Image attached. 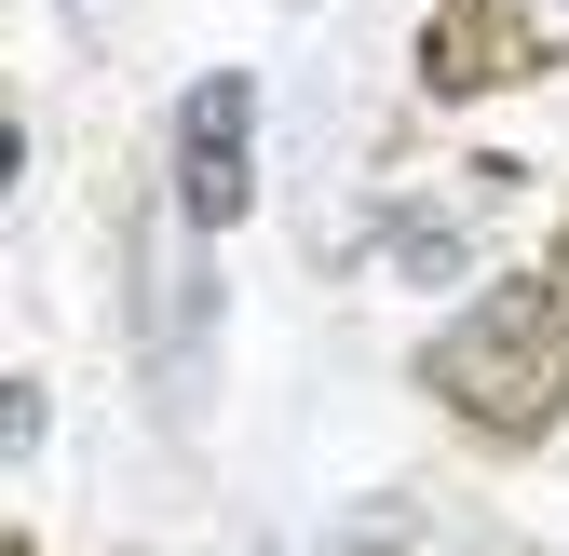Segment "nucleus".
<instances>
[{
    "label": "nucleus",
    "instance_id": "obj_1",
    "mask_svg": "<svg viewBox=\"0 0 569 556\" xmlns=\"http://www.w3.org/2000/svg\"><path fill=\"white\" fill-rule=\"evenodd\" d=\"M435 394L488 435H542L569 394V299L556 286H488L448 339H435Z\"/></svg>",
    "mask_w": 569,
    "mask_h": 556
},
{
    "label": "nucleus",
    "instance_id": "obj_2",
    "mask_svg": "<svg viewBox=\"0 0 569 556\" xmlns=\"http://www.w3.org/2000/svg\"><path fill=\"white\" fill-rule=\"evenodd\" d=\"M244 136H258V82H244V68L190 82V109H177V218L190 231H244V203H258Z\"/></svg>",
    "mask_w": 569,
    "mask_h": 556
},
{
    "label": "nucleus",
    "instance_id": "obj_3",
    "mask_svg": "<svg viewBox=\"0 0 569 556\" xmlns=\"http://www.w3.org/2000/svg\"><path fill=\"white\" fill-rule=\"evenodd\" d=\"M393 271L448 286V271H461V231H448V218H393Z\"/></svg>",
    "mask_w": 569,
    "mask_h": 556
},
{
    "label": "nucleus",
    "instance_id": "obj_4",
    "mask_svg": "<svg viewBox=\"0 0 569 556\" xmlns=\"http://www.w3.org/2000/svg\"><path fill=\"white\" fill-rule=\"evenodd\" d=\"M393 543H407V503H367V516L339 529V556H393Z\"/></svg>",
    "mask_w": 569,
    "mask_h": 556
}]
</instances>
